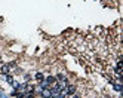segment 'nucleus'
<instances>
[{"mask_svg": "<svg viewBox=\"0 0 123 98\" xmlns=\"http://www.w3.org/2000/svg\"><path fill=\"white\" fill-rule=\"evenodd\" d=\"M42 98H52V92H50V88H45L39 92Z\"/></svg>", "mask_w": 123, "mask_h": 98, "instance_id": "f257e3e1", "label": "nucleus"}, {"mask_svg": "<svg viewBox=\"0 0 123 98\" xmlns=\"http://www.w3.org/2000/svg\"><path fill=\"white\" fill-rule=\"evenodd\" d=\"M43 82H45V83H46V85H48V86H49V88H50V86H52V85H54V83H55V82H56V79H55V77H54V76H48V77H46V79H45V80H43Z\"/></svg>", "mask_w": 123, "mask_h": 98, "instance_id": "f03ea898", "label": "nucleus"}, {"mask_svg": "<svg viewBox=\"0 0 123 98\" xmlns=\"http://www.w3.org/2000/svg\"><path fill=\"white\" fill-rule=\"evenodd\" d=\"M9 71H11V67L7 65V64H3L2 67H0V73H2L3 76H6V74H9Z\"/></svg>", "mask_w": 123, "mask_h": 98, "instance_id": "7ed1b4c3", "label": "nucleus"}, {"mask_svg": "<svg viewBox=\"0 0 123 98\" xmlns=\"http://www.w3.org/2000/svg\"><path fill=\"white\" fill-rule=\"evenodd\" d=\"M34 77H36V80H39V82H43V80H45V76H43V73H40V71H39V73H36V76H34Z\"/></svg>", "mask_w": 123, "mask_h": 98, "instance_id": "20e7f679", "label": "nucleus"}, {"mask_svg": "<svg viewBox=\"0 0 123 98\" xmlns=\"http://www.w3.org/2000/svg\"><path fill=\"white\" fill-rule=\"evenodd\" d=\"M55 79H56V80H59V82H62V80H65V79H67V77H65V76H64V74H62V73H58V74H56V77H55Z\"/></svg>", "mask_w": 123, "mask_h": 98, "instance_id": "39448f33", "label": "nucleus"}, {"mask_svg": "<svg viewBox=\"0 0 123 98\" xmlns=\"http://www.w3.org/2000/svg\"><path fill=\"white\" fill-rule=\"evenodd\" d=\"M6 82H7V83H11V85H12V83L15 82V80H13V77H12L11 74H6Z\"/></svg>", "mask_w": 123, "mask_h": 98, "instance_id": "423d86ee", "label": "nucleus"}, {"mask_svg": "<svg viewBox=\"0 0 123 98\" xmlns=\"http://www.w3.org/2000/svg\"><path fill=\"white\" fill-rule=\"evenodd\" d=\"M113 83V86H114V89H116V91H122V86H120V83H114V82H111Z\"/></svg>", "mask_w": 123, "mask_h": 98, "instance_id": "0eeeda50", "label": "nucleus"}, {"mask_svg": "<svg viewBox=\"0 0 123 98\" xmlns=\"http://www.w3.org/2000/svg\"><path fill=\"white\" fill-rule=\"evenodd\" d=\"M52 98H68V97H65V95H64L62 92H59L58 95H54V97H52Z\"/></svg>", "mask_w": 123, "mask_h": 98, "instance_id": "6e6552de", "label": "nucleus"}, {"mask_svg": "<svg viewBox=\"0 0 123 98\" xmlns=\"http://www.w3.org/2000/svg\"><path fill=\"white\" fill-rule=\"evenodd\" d=\"M24 77H25V80H27V82H28V80H30V79H31V76H30V74H25V76H24Z\"/></svg>", "mask_w": 123, "mask_h": 98, "instance_id": "1a4fd4ad", "label": "nucleus"}, {"mask_svg": "<svg viewBox=\"0 0 123 98\" xmlns=\"http://www.w3.org/2000/svg\"><path fill=\"white\" fill-rule=\"evenodd\" d=\"M2 97H3V94H2V92H0V98H2Z\"/></svg>", "mask_w": 123, "mask_h": 98, "instance_id": "9d476101", "label": "nucleus"}]
</instances>
